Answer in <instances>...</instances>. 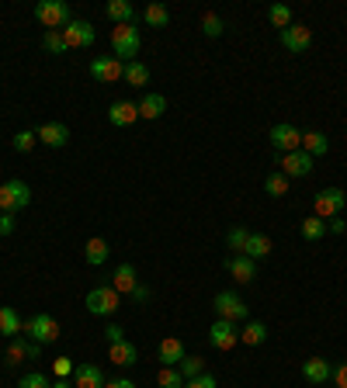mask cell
<instances>
[{
	"label": "cell",
	"instance_id": "obj_1",
	"mask_svg": "<svg viewBox=\"0 0 347 388\" xmlns=\"http://www.w3.org/2000/svg\"><path fill=\"white\" fill-rule=\"evenodd\" d=\"M59 333H63V326L56 323L49 312H35V315H28V319H21V337H28L31 343H56L59 340Z\"/></svg>",
	"mask_w": 347,
	"mask_h": 388
},
{
	"label": "cell",
	"instance_id": "obj_33",
	"mask_svg": "<svg viewBox=\"0 0 347 388\" xmlns=\"http://www.w3.org/2000/svg\"><path fill=\"white\" fill-rule=\"evenodd\" d=\"M264 191H267V194H271V198H285V194H289V177H285L281 170H274V174H267Z\"/></svg>",
	"mask_w": 347,
	"mask_h": 388
},
{
	"label": "cell",
	"instance_id": "obj_19",
	"mask_svg": "<svg viewBox=\"0 0 347 388\" xmlns=\"http://www.w3.org/2000/svg\"><path fill=\"white\" fill-rule=\"evenodd\" d=\"M73 388H105V371L98 364H77Z\"/></svg>",
	"mask_w": 347,
	"mask_h": 388
},
{
	"label": "cell",
	"instance_id": "obj_15",
	"mask_svg": "<svg viewBox=\"0 0 347 388\" xmlns=\"http://www.w3.org/2000/svg\"><path fill=\"white\" fill-rule=\"evenodd\" d=\"M226 271H229V278H237L240 285H247V281L257 278V260L243 257V253H229L226 257Z\"/></svg>",
	"mask_w": 347,
	"mask_h": 388
},
{
	"label": "cell",
	"instance_id": "obj_35",
	"mask_svg": "<svg viewBox=\"0 0 347 388\" xmlns=\"http://www.w3.org/2000/svg\"><path fill=\"white\" fill-rule=\"evenodd\" d=\"M42 49H46V52H56V56H63V52L70 49V46H66L63 31H46V35H42Z\"/></svg>",
	"mask_w": 347,
	"mask_h": 388
},
{
	"label": "cell",
	"instance_id": "obj_39",
	"mask_svg": "<svg viewBox=\"0 0 347 388\" xmlns=\"http://www.w3.org/2000/svg\"><path fill=\"white\" fill-rule=\"evenodd\" d=\"M222 18H219V14H212V11H209V14H202V31H205V35H209V38H219V35H222Z\"/></svg>",
	"mask_w": 347,
	"mask_h": 388
},
{
	"label": "cell",
	"instance_id": "obj_26",
	"mask_svg": "<svg viewBox=\"0 0 347 388\" xmlns=\"http://www.w3.org/2000/svg\"><path fill=\"white\" fill-rule=\"evenodd\" d=\"M302 153H309L313 159L316 156H326L330 153V139L323 132H302Z\"/></svg>",
	"mask_w": 347,
	"mask_h": 388
},
{
	"label": "cell",
	"instance_id": "obj_22",
	"mask_svg": "<svg viewBox=\"0 0 347 388\" xmlns=\"http://www.w3.org/2000/svg\"><path fill=\"white\" fill-rule=\"evenodd\" d=\"M105 14L115 21V25H135V7L129 0H108Z\"/></svg>",
	"mask_w": 347,
	"mask_h": 388
},
{
	"label": "cell",
	"instance_id": "obj_2",
	"mask_svg": "<svg viewBox=\"0 0 347 388\" xmlns=\"http://www.w3.org/2000/svg\"><path fill=\"white\" fill-rule=\"evenodd\" d=\"M139 46H143V35L135 25H115L111 28V49H115V59L118 63H133L139 56Z\"/></svg>",
	"mask_w": 347,
	"mask_h": 388
},
{
	"label": "cell",
	"instance_id": "obj_41",
	"mask_svg": "<svg viewBox=\"0 0 347 388\" xmlns=\"http://www.w3.org/2000/svg\"><path fill=\"white\" fill-rule=\"evenodd\" d=\"M53 382L42 374V371H31V374H21V382H18V388H49Z\"/></svg>",
	"mask_w": 347,
	"mask_h": 388
},
{
	"label": "cell",
	"instance_id": "obj_10",
	"mask_svg": "<svg viewBox=\"0 0 347 388\" xmlns=\"http://www.w3.org/2000/svg\"><path fill=\"white\" fill-rule=\"evenodd\" d=\"M278 38H281V46L289 52H306V49H313V28H306V25H289L285 31H278Z\"/></svg>",
	"mask_w": 347,
	"mask_h": 388
},
{
	"label": "cell",
	"instance_id": "obj_43",
	"mask_svg": "<svg viewBox=\"0 0 347 388\" xmlns=\"http://www.w3.org/2000/svg\"><path fill=\"white\" fill-rule=\"evenodd\" d=\"M105 340H108V347H111V343H122V340H125V330H122L118 323H108V326H105Z\"/></svg>",
	"mask_w": 347,
	"mask_h": 388
},
{
	"label": "cell",
	"instance_id": "obj_23",
	"mask_svg": "<svg viewBox=\"0 0 347 388\" xmlns=\"http://www.w3.org/2000/svg\"><path fill=\"white\" fill-rule=\"evenodd\" d=\"M135 285H139V278H135V267H133V263H118V271L111 274V288H115L118 295H129Z\"/></svg>",
	"mask_w": 347,
	"mask_h": 388
},
{
	"label": "cell",
	"instance_id": "obj_12",
	"mask_svg": "<svg viewBox=\"0 0 347 388\" xmlns=\"http://www.w3.org/2000/svg\"><path fill=\"white\" fill-rule=\"evenodd\" d=\"M90 77L98 80V83H118V80L125 77V63H118L115 56H101V59L90 63Z\"/></svg>",
	"mask_w": 347,
	"mask_h": 388
},
{
	"label": "cell",
	"instance_id": "obj_5",
	"mask_svg": "<svg viewBox=\"0 0 347 388\" xmlns=\"http://www.w3.org/2000/svg\"><path fill=\"white\" fill-rule=\"evenodd\" d=\"M344 201H347V194L341 187H323L320 194H316V201H313V215L323 219V222H330V219H337L344 211Z\"/></svg>",
	"mask_w": 347,
	"mask_h": 388
},
{
	"label": "cell",
	"instance_id": "obj_21",
	"mask_svg": "<svg viewBox=\"0 0 347 388\" xmlns=\"http://www.w3.org/2000/svg\"><path fill=\"white\" fill-rule=\"evenodd\" d=\"M108 357H111L115 367H133V364L139 361V350H135V343L122 340V343H111V347H108Z\"/></svg>",
	"mask_w": 347,
	"mask_h": 388
},
{
	"label": "cell",
	"instance_id": "obj_25",
	"mask_svg": "<svg viewBox=\"0 0 347 388\" xmlns=\"http://www.w3.org/2000/svg\"><path fill=\"white\" fill-rule=\"evenodd\" d=\"M163 111H167V98L163 94H146L139 101V118H146V122H157Z\"/></svg>",
	"mask_w": 347,
	"mask_h": 388
},
{
	"label": "cell",
	"instance_id": "obj_24",
	"mask_svg": "<svg viewBox=\"0 0 347 388\" xmlns=\"http://www.w3.org/2000/svg\"><path fill=\"white\" fill-rule=\"evenodd\" d=\"M108 253H111V250H108V239H101V236H90L87 246H83V260H87L90 267H101L108 260Z\"/></svg>",
	"mask_w": 347,
	"mask_h": 388
},
{
	"label": "cell",
	"instance_id": "obj_8",
	"mask_svg": "<svg viewBox=\"0 0 347 388\" xmlns=\"http://www.w3.org/2000/svg\"><path fill=\"white\" fill-rule=\"evenodd\" d=\"M271 146L281 153H295V150H302V132L295 129L292 122H278L274 129H271Z\"/></svg>",
	"mask_w": 347,
	"mask_h": 388
},
{
	"label": "cell",
	"instance_id": "obj_17",
	"mask_svg": "<svg viewBox=\"0 0 347 388\" xmlns=\"http://www.w3.org/2000/svg\"><path fill=\"white\" fill-rule=\"evenodd\" d=\"M35 135H38V142H42V146H49V150H63V146L70 142V129H66L63 122H46V125L35 132Z\"/></svg>",
	"mask_w": 347,
	"mask_h": 388
},
{
	"label": "cell",
	"instance_id": "obj_37",
	"mask_svg": "<svg viewBox=\"0 0 347 388\" xmlns=\"http://www.w3.org/2000/svg\"><path fill=\"white\" fill-rule=\"evenodd\" d=\"M267 18H271V25H274V28H281V31H285V28L292 25V11H289L285 4H274V7L267 11Z\"/></svg>",
	"mask_w": 347,
	"mask_h": 388
},
{
	"label": "cell",
	"instance_id": "obj_4",
	"mask_svg": "<svg viewBox=\"0 0 347 388\" xmlns=\"http://www.w3.org/2000/svg\"><path fill=\"white\" fill-rule=\"evenodd\" d=\"M83 302H87V312H90V315H105V319H108V315H115V312H118L122 295H118L111 285H101V288H90Z\"/></svg>",
	"mask_w": 347,
	"mask_h": 388
},
{
	"label": "cell",
	"instance_id": "obj_49",
	"mask_svg": "<svg viewBox=\"0 0 347 388\" xmlns=\"http://www.w3.org/2000/svg\"><path fill=\"white\" fill-rule=\"evenodd\" d=\"M105 388H135L133 378H111V382H105Z\"/></svg>",
	"mask_w": 347,
	"mask_h": 388
},
{
	"label": "cell",
	"instance_id": "obj_34",
	"mask_svg": "<svg viewBox=\"0 0 347 388\" xmlns=\"http://www.w3.org/2000/svg\"><path fill=\"white\" fill-rule=\"evenodd\" d=\"M157 385H160V388H185V374H181L177 367H160Z\"/></svg>",
	"mask_w": 347,
	"mask_h": 388
},
{
	"label": "cell",
	"instance_id": "obj_36",
	"mask_svg": "<svg viewBox=\"0 0 347 388\" xmlns=\"http://www.w3.org/2000/svg\"><path fill=\"white\" fill-rule=\"evenodd\" d=\"M177 371L185 374V382H191V378L205 374V361H202V357H185V361L177 364Z\"/></svg>",
	"mask_w": 347,
	"mask_h": 388
},
{
	"label": "cell",
	"instance_id": "obj_29",
	"mask_svg": "<svg viewBox=\"0 0 347 388\" xmlns=\"http://www.w3.org/2000/svg\"><path fill=\"white\" fill-rule=\"evenodd\" d=\"M143 21H146V28H167L170 25V11H167L163 4H146Z\"/></svg>",
	"mask_w": 347,
	"mask_h": 388
},
{
	"label": "cell",
	"instance_id": "obj_16",
	"mask_svg": "<svg viewBox=\"0 0 347 388\" xmlns=\"http://www.w3.org/2000/svg\"><path fill=\"white\" fill-rule=\"evenodd\" d=\"M108 122L115 125V129H129L133 122H139V104L133 101H115L108 108Z\"/></svg>",
	"mask_w": 347,
	"mask_h": 388
},
{
	"label": "cell",
	"instance_id": "obj_14",
	"mask_svg": "<svg viewBox=\"0 0 347 388\" xmlns=\"http://www.w3.org/2000/svg\"><path fill=\"white\" fill-rule=\"evenodd\" d=\"M38 354H42V347H38V343H31L28 337H14V340H7V354H4V361H7V364L38 361Z\"/></svg>",
	"mask_w": 347,
	"mask_h": 388
},
{
	"label": "cell",
	"instance_id": "obj_50",
	"mask_svg": "<svg viewBox=\"0 0 347 388\" xmlns=\"http://www.w3.org/2000/svg\"><path fill=\"white\" fill-rule=\"evenodd\" d=\"M49 388H73V382H70V378H56Z\"/></svg>",
	"mask_w": 347,
	"mask_h": 388
},
{
	"label": "cell",
	"instance_id": "obj_13",
	"mask_svg": "<svg viewBox=\"0 0 347 388\" xmlns=\"http://www.w3.org/2000/svg\"><path fill=\"white\" fill-rule=\"evenodd\" d=\"M209 343H212L215 350H233V347L240 343V330H237V323L215 319L212 330H209Z\"/></svg>",
	"mask_w": 347,
	"mask_h": 388
},
{
	"label": "cell",
	"instance_id": "obj_28",
	"mask_svg": "<svg viewBox=\"0 0 347 388\" xmlns=\"http://www.w3.org/2000/svg\"><path fill=\"white\" fill-rule=\"evenodd\" d=\"M0 333L7 340L21 337V315L11 309V305H0Z\"/></svg>",
	"mask_w": 347,
	"mask_h": 388
},
{
	"label": "cell",
	"instance_id": "obj_45",
	"mask_svg": "<svg viewBox=\"0 0 347 388\" xmlns=\"http://www.w3.org/2000/svg\"><path fill=\"white\" fill-rule=\"evenodd\" d=\"M185 388H219V382H215L212 374H198V378L185 382Z\"/></svg>",
	"mask_w": 347,
	"mask_h": 388
},
{
	"label": "cell",
	"instance_id": "obj_32",
	"mask_svg": "<svg viewBox=\"0 0 347 388\" xmlns=\"http://www.w3.org/2000/svg\"><path fill=\"white\" fill-rule=\"evenodd\" d=\"M122 80H125L129 87H146V83H150V70H146L139 59H133V63H125V77Z\"/></svg>",
	"mask_w": 347,
	"mask_h": 388
},
{
	"label": "cell",
	"instance_id": "obj_18",
	"mask_svg": "<svg viewBox=\"0 0 347 388\" xmlns=\"http://www.w3.org/2000/svg\"><path fill=\"white\" fill-rule=\"evenodd\" d=\"M302 378L309 385H326L333 378V367H330V361H323V357H309V361L302 364Z\"/></svg>",
	"mask_w": 347,
	"mask_h": 388
},
{
	"label": "cell",
	"instance_id": "obj_6",
	"mask_svg": "<svg viewBox=\"0 0 347 388\" xmlns=\"http://www.w3.org/2000/svg\"><path fill=\"white\" fill-rule=\"evenodd\" d=\"M31 205V187L25 181L0 184V211H21Z\"/></svg>",
	"mask_w": 347,
	"mask_h": 388
},
{
	"label": "cell",
	"instance_id": "obj_46",
	"mask_svg": "<svg viewBox=\"0 0 347 388\" xmlns=\"http://www.w3.org/2000/svg\"><path fill=\"white\" fill-rule=\"evenodd\" d=\"M150 295H153V291H150L146 285H135L133 291H129V298H133V302H139V305H143V302H150Z\"/></svg>",
	"mask_w": 347,
	"mask_h": 388
},
{
	"label": "cell",
	"instance_id": "obj_9",
	"mask_svg": "<svg viewBox=\"0 0 347 388\" xmlns=\"http://www.w3.org/2000/svg\"><path fill=\"white\" fill-rule=\"evenodd\" d=\"M278 167H281V174L295 181V177H309L313 174V156L302 153V150H295V153H281L278 156Z\"/></svg>",
	"mask_w": 347,
	"mask_h": 388
},
{
	"label": "cell",
	"instance_id": "obj_42",
	"mask_svg": "<svg viewBox=\"0 0 347 388\" xmlns=\"http://www.w3.org/2000/svg\"><path fill=\"white\" fill-rule=\"evenodd\" d=\"M73 371H77V364L70 361V357H56V361H53V374H56V378H70Z\"/></svg>",
	"mask_w": 347,
	"mask_h": 388
},
{
	"label": "cell",
	"instance_id": "obj_3",
	"mask_svg": "<svg viewBox=\"0 0 347 388\" xmlns=\"http://www.w3.org/2000/svg\"><path fill=\"white\" fill-rule=\"evenodd\" d=\"M35 21L46 31H59L70 25V7L63 0H42V4H35Z\"/></svg>",
	"mask_w": 347,
	"mask_h": 388
},
{
	"label": "cell",
	"instance_id": "obj_48",
	"mask_svg": "<svg viewBox=\"0 0 347 388\" xmlns=\"http://www.w3.org/2000/svg\"><path fill=\"white\" fill-rule=\"evenodd\" d=\"M333 385H337V388H347V364H341V367L333 371Z\"/></svg>",
	"mask_w": 347,
	"mask_h": 388
},
{
	"label": "cell",
	"instance_id": "obj_7",
	"mask_svg": "<svg viewBox=\"0 0 347 388\" xmlns=\"http://www.w3.org/2000/svg\"><path fill=\"white\" fill-rule=\"evenodd\" d=\"M212 309H215V315L226 319V323H240V319H247V312H250L237 291H219L212 298Z\"/></svg>",
	"mask_w": 347,
	"mask_h": 388
},
{
	"label": "cell",
	"instance_id": "obj_31",
	"mask_svg": "<svg viewBox=\"0 0 347 388\" xmlns=\"http://www.w3.org/2000/svg\"><path fill=\"white\" fill-rule=\"evenodd\" d=\"M267 340V326L264 323H247L240 330V343H247V347H261Z\"/></svg>",
	"mask_w": 347,
	"mask_h": 388
},
{
	"label": "cell",
	"instance_id": "obj_27",
	"mask_svg": "<svg viewBox=\"0 0 347 388\" xmlns=\"http://www.w3.org/2000/svg\"><path fill=\"white\" fill-rule=\"evenodd\" d=\"M271 253V239L264 233H250L247 236V246H243V257L250 260H264Z\"/></svg>",
	"mask_w": 347,
	"mask_h": 388
},
{
	"label": "cell",
	"instance_id": "obj_20",
	"mask_svg": "<svg viewBox=\"0 0 347 388\" xmlns=\"http://www.w3.org/2000/svg\"><path fill=\"white\" fill-rule=\"evenodd\" d=\"M157 357H160L163 367H177V364L187 357V354H185V343H181L177 337L160 340V350H157Z\"/></svg>",
	"mask_w": 347,
	"mask_h": 388
},
{
	"label": "cell",
	"instance_id": "obj_47",
	"mask_svg": "<svg viewBox=\"0 0 347 388\" xmlns=\"http://www.w3.org/2000/svg\"><path fill=\"white\" fill-rule=\"evenodd\" d=\"M326 233L344 236V233H347V222H344V219H341V215H337V219H330V222H326Z\"/></svg>",
	"mask_w": 347,
	"mask_h": 388
},
{
	"label": "cell",
	"instance_id": "obj_30",
	"mask_svg": "<svg viewBox=\"0 0 347 388\" xmlns=\"http://www.w3.org/2000/svg\"><path fill=\"white\" fill-rule=\"evenodd\" d=\"M299 233H302V239H306V243H320L323 236H326V222H323V219H316V215H309V219L299 226Z\"/></svg>",
	"mask_w": 347,
	"mask_h": 388
},
{
	"label": "cell",
	"instance_id": "obj_11",
	"mask_svg": "<svg viewBox=\"0 0 347 388\" xmlns=\"http://www.w3.org/2000/svg\"><path fill=\"white\" fill-rule=\"evenodd\" d=\"M63 38H66V46L70 49H87V46H94V28L90 21H81V18H70V25L63 28Z\"/></svg>",
	"mask_w": 347,
	"mask_h": 388
},
{
	"label": "cell",
	"instance_id": "obj_38",
	"mask_svg": "<svg viewBox=\"0 0 347 388\" xmlns=\"http://www.w3.org/2000/svg\"><path fill=\"white\" fill-rule=\"evenodd\" d=\"M247 236H250V229H243V226L229 229V233H226V246H229L233 253H243V246H247Z\"/></svg>",
	"mask_w": 347,
	"mask_h": 388
},
{
	"label": "cell",
	"instance_id": "obj_40",
	"mask_svg": "<svg viewBox=\"0 0 347 388\" xmlns=\"http://www.w3.org/2000/svg\"><path fill=\"white\" fill-rule=\"evenodd\" d=\"M35 142H38V135H35V132H28V129H21L18 135H14V150H18V153H31V150H35Z\"/></svg>",
	"mask_w": 347,
	"mask_h": 388
},
{
	"label": "cell",
	"instance_id": "obj_44",
	"mask_svg": "<svg viewBox=\"0 0 347 388\" xmlns=\"http://www.w3.org/2000/svg\"><path fill=\"white\" fill-rule=\"evenodd\" d=\"M14 226H18L14 211H0V236H11L14 233Z\"/></svg>",
	"mask_w": 347,
	"mask_h": 388
}]
</instances>
